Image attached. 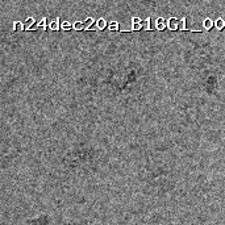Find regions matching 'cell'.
Segmentation results:
<instances>
[{
    "label": "cell",
    "mask_w": 225,
    "mask_h": 225,
    "mask_svg": "<svg viewBox=\"0 0 225 225\" xmlns=\"http://www.w3.org/2000/svg\"><path fill=\"white\" fill-rule=\"evenodd\" d=\"M61 28H62V29H70V28H71V25L68 24V22H63V24L61 25Z\"/></svg>",
    "instance_id": "obj_14"
},
{
    "label": "cell",
    "mask_w": 225,
    "mask_h": 225,
    "mask_svg": "<svg viewBox=\"0 0 225 225\" xmlns=\"http://www.w3.org/2000/svg\"><path fill=\"white\" fill-rule=\"evenodd\" d=\"M45 26H46V19H41L38 21V28H42V29H45Z\"/></svg>",
    "instance_id": "obj_11"
},
{
    "label": "cell",
    "mask_w": 225,
    "mask_h": 225,
    "mask_svg": "<svg viewBox=\"0 0 225 225\" xmlns=\"http://www.w3.org/2000/svg\"><path fill=\"white\" fill-rule=\"evenodd\" d=\"M117 28H119V24H117V22H111V24H109V29L115 30V29H117Z\"/></svg>",
    "instance_id": "obj_13"
},
{
    "label": "cell",
    "mask_w": 225,
    "mask_h": 225,
    "mask_svg": "<svg viewBox=\"0 0 225 225\" xmlns=\"http://www.w3.org/2000/svg\"><path fill=\"white\" fill-rule=\"evenodd\" d=\"M50 28H51L53 30H57V29H58V28H59V20H58V19H55V20L50 24Z\"/></svg>",
    "instance_id": "obj_7"
},
{
    "label": "cell",
    "mask_w": 225,
    "mask_h": 225,
    "mask_svg": "<svg viewBox=\"0 0 225 225\" xmlns=\"http://www.w3.org/2000/svg\"><path fill=\"white\" fill-rule=\"evenodd\" d=\"M155 26H157L158 30H163L166 28V21L163 19H157V21H155Z\"/></svg>",
    "instance_id": "obj_2"
},
{
    "label": "cell",
    "mask_w": 225,
    "mask_h": 225,
    "mask_svg": "<svg viewBox=\"0 0 225 225\" xmlns=\"http://www.w3.org/2000/svg\"><path fill=\"white\" fill-rule=\"evenodd\" d=\"M105 25H107V22H105L104 19H99V20H97V28H99V29H104Z\"/></svg>",
    "instance_id": "obj_6"
},
{
    "label": "cell",
    "mask_w": 225,
    "mask_h": 225,
    "mask_svg": "<svg viewBox=\"0 0 225 225\" xmlns=\"http://www.w3.org/2000/svg\"><path fill=\"white\" fill-rule=\"evenodd\" d=\"M94 24V19H91V17H88L87 20H86V24H84V29H90V26Z\"/></svg>",
    "instance_id": "obj_8"
},
{
    "label": "cell",
    "mask_w": 225,
    "mask_h": 225,
    "mask_svg": "<svg viewBox=\"0 0 225 225\" xmlns=\"http://www.w3.org/2000/svg\"><path fill=\"white\" fill-rule=\"evenodd\" d=\"M33 24H34V19H33V17L26 19V21H25V29H32Z\"/></svg>",
    "instance_id": "obj_3"
},
{
    "label": "cell",
    "mask_w": 225,
    "mask_h": 225,
    "mask_svg": "<svg viewBox=\"0 0 225 225\" xmlns=\"http://www.w3.org/2000/svg\"><path fill=\"white\" fill-rule=\"evenodd\" d=\"M224 26H225V21L222 19H217L216 20V28L217 29H222Z\"/></svg>",
    "instance_id": "obj_5"
},
{
    "label": "cell",
    "mask_w": 225,
    "mask_h": 225,
    "mask_svg": "<svg viewBox=\"0 0 225 225\" xmlns=\"http://www.w3.org/2000/svg\"><path fill=\"white\" fill-rule=\"evenodd\" d=\"M142 26L145 28V29H150V19L147 17V19L143 21V24H142Z\"/></svg>",
    "instance_id": "obj_12"
},
{
    "label": "cell",
    "mask_w": 225,
    "mask_h": 225,
    "mask_svg": "<svg viewBox=\"0 0 225 225\" xmlns=\"http://www.w3.org/2000/svg\"><path fill=\"white\" fill-rule=\"evenodd\" d=\"M169 28L171 30H176L178 28H179V24H178V20L175 19V17H172V19L169 20Z\"/></svg>",
    "instance_id": "obj_1"
},
{
    "label": "cell",
    "mask_w": 225,
    "mask_h": 225,
    "mask_svg": "<svg viewBox=\"0 0 225 225\" xmlns=\"http://www.w3.org/2000/svg\"><path fill=\"white\" fill-rule=\"evenodd\" d=\"M180 29H182V30L186 29V19H182V25H180Z\"/></svg>",
    "instance_id": "obj_16"
},
{
    "label": "cell",
    "mask_w": 225,
    "mask_h": 225,
    "mask_svg": "<svg viewBox=\"0 0 225 225\" xmlns=\"http://www.w3.org/2000/svg\"><path fill=\"white\" fill-rule=\"evenodd\" d=\"M132 21H133V24H140V21H141V20L138 19V17H134V19L132 20Z\"/></svg>",
    "instance_id": "obj_17"
},
{
    "label": "cell",
    "mask_w": 225,
    "mask_h": 225,
    "mask_svg": "<svg viewBox=\"0 0 225 225\" xmlns=\"http://www.w3.org/2000/svg\"><path fill=\"white\" fill-rule=\"evenodd\" d=\"M212 26H213V21L211 19H205L204 20V28L205 29H211Z\"/></svg>",
    "instance_id": "obj_4"
},
{
    "label": "cell",
    "mask_w": 225,
    "mask_h": 225,
    "mask_svg": "<svg viewBox=\"0 0 225 225\" xmlns=\"http://www.w3.org/2000/svg\"><path fill=\"white\" fill-rule=\"evenodd\" d=\"M141 28H142L141 22H140V24H133V29H134V30H138V29H141Z\"/></svg>",
    "instance_id": "obj_15"
},
{
    "label": "cell",
    "mask_w": 225,
    "mask_h": 225,
    "mask_svg": "<svg viewBox=\"0 0 225 225\" xmlns=\"http://www.w3.org/2000/svg\"><path fill=\"white\" fill-rule=\"evenodd\" d=\"M24 28H25V25H22L21 22H19V21L15 22V29H16V30H22Z\"/></svg>",
    "instance_id": "obj_10"
},
{
    "label": "cell",
    "mask_w": 225,
    "mask_h": 225,
    "mask_svg": "<svg viewBox=\"0 0 225 225\" xmlns=\"http://www.w3.org/2000/svg\"><path fill=\"white\" fill-rule=\"evenodd\" d=\"M74 29H77V30H82V29H84V24H82V22H75L74 24Z\"/></svg>",
    "instance_id": "obj_9"
}]
</instances>
